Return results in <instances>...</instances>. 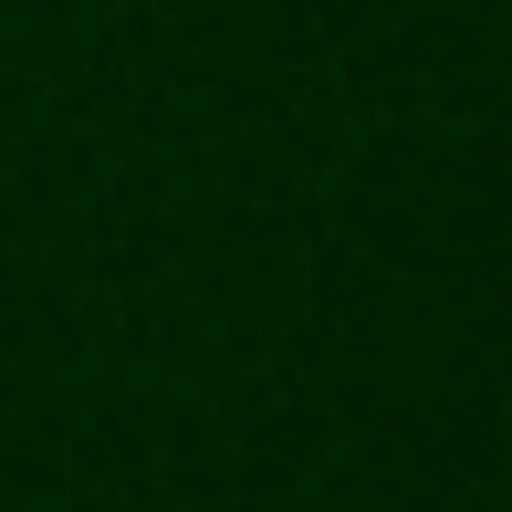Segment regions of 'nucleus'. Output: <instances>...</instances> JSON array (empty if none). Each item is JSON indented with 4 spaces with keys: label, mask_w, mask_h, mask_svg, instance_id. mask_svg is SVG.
<instances>
[]
</instances>
